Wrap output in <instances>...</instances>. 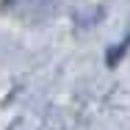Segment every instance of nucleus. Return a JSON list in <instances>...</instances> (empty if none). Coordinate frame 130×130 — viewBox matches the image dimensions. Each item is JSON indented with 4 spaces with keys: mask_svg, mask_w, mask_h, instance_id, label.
<instances>
[{
    "mask_svg": "<svg viewBox=\"0 0 130 130\" xmlns=\"http://www.w3.org/2000/svg\"><path fill=\"white\" fill-rule=\"evenodd\" d=\"M127 44H130V36H127V39H125V44H122V47H113V50L108 53V64H111V67H113V64L119 61V55H122V53L127 50Z\"/></svg>",
    "mask_w": 130,
    "mask_h": 130,
    "instance_id": "f257e3e1",
    "label": "nucleus"
}]
</instances>
